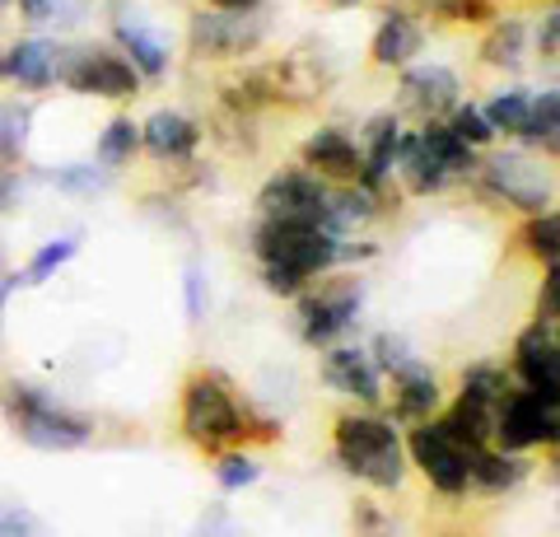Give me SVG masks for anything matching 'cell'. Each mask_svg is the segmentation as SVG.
Masks as SVG:
<instances>
[{
    "label": "cell",
    "instance_id": "obj_16",
    "mask_svg": "<svg viewBox=\"0 0 560 537\" xmlns=\"http://www.w3.org/2000/svg\"><path fill=\"white\" fill-rule=\"evenodd\" d=\"M323 384L331 393L355 397L364 407L383 402V374L370 360V351H360V346H327L323 351Z\"/></svg>",
    "mask_w": 560,
    "mask_h": 537
},
{
    "label": "cell",
    "instance_id": "obj_14",
    "mask_svg": "<svg viewBox=\"0 0 560 537\" xmlns=\"http://www.w3.org/2000/svg\"><path fill=\"white\" fill-rule=\"evenodd\" d=\"M401 108H411L416 117H425V122H434V117H448L453 108L463 103V80L453 66H407L401 71Z\"/></svg>",
    "mask_w": 560,
    "mask_h": 537
},
{
    "label": "cell",
    "instance_id": "obj_25",
    "mask_svg": "<svg viewBox=\"0 0 560 537\" xmlns=\"http://www.w3.org/2000/svg\"><path fill=\"white\" fill-rule=\"evenodd\" d=\"M518 141H528L533 150L547 154V160H556V150H560V90L556 84H547L541 94H533L528 122H523Z\"/></svg>",
    "mask_w": 560,
    "mask_h": 537
},
{
    "label": "cell",
    "instance_id": "obj_28",
    "mask_svg": "<svg viewBox=\"0 0 560 537\" xmlns=\"http://www.w3.org/2000/svg\"><path fill=\"white\" fill-rule=\"evenodd\" d=\"M458 384H463L458 397H471V402H481V407H490V411H495V407L504 402V393L514 388L510 374H504L500 365H486V360H481V365H467Z\"/></svg>",
    "mask_w": 560,
    "mask_h": 537
},
{
    "label": "cell",
    "instance_id": "obj_7",
    "mask_svg": "<svg viewBox=\"0 0 560 537\" xmlns=\"http://www.w3.org/2000/svg\"><path fill=\"white\" fill-rule=\"evenodd\" d=\"M61 84L75 94H94V98H136L140 94V75L131 71V61L113 47H70L66 51V66H61Z\"/></svg>",
    "mask_w": 560,
    "mask_h": 537
},
{
    "label": "cell",
    "instance_id": "obj_26",
    "mask_svg": "<svg viewBox=\"0 0 560 537\" xmlns=\"http://www.w3.org/2000/svg\"><path fill=\"white\" fill-rule=\"evenodd\" d=\"M94 154H98V168H127L136 154H140V127L131 122V117H113L108 127H103V136H98V145H94Z\"/></svg>",
    "mask_w": 560,
    "mask_h": 537
},
{
    "label": "cell",
    "instance_id": "obj_3",
    "mask_svg": "<svg viewBox=\"0 0 560 537\" xmlns=\"http://www.w3.org/2000/svg\"><path fill=\"white\" fill-rule=\"evenodd\" d=\"M0 411H5L14 435L33 448H43V454H70V448H84L94 440L90 416L51 402L38 384H28V378H5V384H0Z\"/></svg>",
    "mask_w": 560,
    "mask_h": 537
},
{
    "label": "cell",
    "instance_id": "obj_31",
    "mask_svg": "<svg viewBox=\"0 0 560 537\" xmlns=\"http://www.w3.org/2000/svg\"><path fill=\"white\" fill-rule=\"evenodd\" d=\"M28 141V108L24 103H0V168H14Z\"/></svg>",
    "mask_w": 560,
    "mask_h": 537
},
{
    "label": "cell",
    "instance_id": "obj_5",
    "mask_svg": "<svg viewBox=\"0 0 560 537\" xmlns=\"http://www.w3.org/2000/svg\"><path fill=\"white\" fill-rule=\"evenodd\" d=\"M360 300H364V285L355 276H341V281H323L318 290H304L300 294V337L313 351H327L337 346L350 327L360 323Z\"/></svg>",
    "mask_w": 560,
    "mask_h": 537
},
{
    "label": "cell",
    "instance_id": "obj_49",
    "mask_svg": "<svg viewBox=\"0 0 560 537\" xmlns=\"http://www.w3.org/2000/svg\"><path fill=\"white\" fill-rule=\"evenodd\" d=\"M10 5H14V0H0V14H5V10H10Z\"/></svg>",
    "mask_w": 560,
    "mask_h": 537
},
{
    "label": "cell",
    "instance_id": "obj_12",
    "mask_svg": "<svg viewBox=\"0 0 560 537\" xmlns=\"http://www.w3.org/2000/svg\"><path fill=\"white\" fill-rule=\"evenodd\" d=\"M514 378L547 402H560V332L551 323H528L514 337Z\"/></svg>",
    "mask_w": 560,
    "mask_h": 537
},
{
    "label": "cell",
    "instance_id": "obj_17",
    "mask_svg": "<svg viewBox=\"0 0 560 537\" xmlns=\"http://www.w3.org/2000/svg\"><path fill=\"white\" fill-rule=\"evenodd\" d=\"M420 47H425V20L407 5L383 10L374 43H370V61L383 66V71H401V66H411L420 57Z\"/></svg>",
    "mask_w": 560,
    "mask_h": 537
},
{
    "label": "cell",
    "instance_id": "obj_22",
    "mask_svg": "<svg viewBox=\"0 0 560 537\" xmlns=\"http://www.w3.org/2000/svg\"><path fill=\"white\" fill-rule=\"evenodd\" d=\"M528 477V458L523 454H504V448H477L467 458V487L481 495H510L518 481Z\"/></svg>",
    "mask_w": 560,
    "mask_h": 537
},
{
    "label": "cell",
    "instance_id": "obj_38",
    "mask_svg": "<svg viewBox=\"0 0 560 537\" xmlns=\"http://www.w3.org/2000/svg\"><path fill=\"white\" fill-rule=\"evenodd\" d=\"M261 285H267L276 300H300V294L313 285V281H304L294 267H276V262H261Z\"/></svg>",
    "mask_w": 560,
    "mask_h": 537
},
{
    "label": "cell",
    "instance_id": "obj_13",
    "mask_svg": "<svg viewBox=\"0 0 560 537\" xmlns=\"http://www.w3.org/2000/svg\"><path fill=\"white\" fill-rule=\"evenodd\" d=\"M70 43H51V38H14L10 47H0V80L20 84L28 94H43L51 84H61V66H66Z\"/></svg>",
    "mask_w": 560,
    "mask_h": 537
},
{
    "label": "cell",
    "instance_id": "obj_32",
    "mask_svg": "<svg viewBox=\"0 0 560 537\" xmlns=\"http://www.w3.org/2000/svg\"><path fill=\"white\" fill-rule=\"evenodd\" d=\"M43 178L51 187H61V192L70 197H94L108 187V168H98V164H70V168H43Z\"/></svg>",
    "mask_w": 560,
    "mask_h": 537
},
{
    "label": "cell",
    "instance_id": "obj_20",
    "mask_svg": "<svg viewBox=\"0 0 560 537\" xmlns=\"http://www.w3.org/2000/svg\"><path fill=\"white\" fill-rule=\"evenodd\" d=\"M201 145V127L191 122L187 113H154L145 127H140V150H150L154 160L168 164H187Z\"/></svg>",
    "mask_w": 560,
    "mask_h": 537
},
{
    "label": "cell",
    "instance_id": "obj_4",
    "mask_svg": "<svg viewBox=\"0 0 560 537\" xmlns=\"http://www.w3.org/2000/svg\"><path fill=\"white\" fill-rule=\"evenodd\" d=\"M337 248L341 238H331L323 224L308 220H257L253 230V253L257 262H276V267H294L304 281H323L337 267Z\"/></svg>",
    "mask_w": 560,
    "mask_h": 537
},
{
    "label": "cell",
    "instance_id": "obj_21",
    "mask_svg": "<svg viewBox=\"0 0 560 537\" xmlns=\"http://www.w3.org/2000/svg\"><path fill=\"white\" fill-rule=\"evenodd\" d=\"M440 430L463 448V458H471L477 448H490L495 444V411L481 407V402H471V397H453L448 407H440Z\"/></svg>",
    "mask_w": 560,
    "mask_h": 537
},
{
    "label": "cell",
    "instance_id": "obj_46",
    "mask_svg": "<svg viewBox=\"0 0 560 537\" xmlns=\"http://www.w3.org/2000/svg\"><path fill=\"white\" fill-rule=\"evenodd\" d=\"M20 285H24L20 271H14V276H0V341H5V300H10V294L20 290Z\"/></svg>",
    "mask_w": 560,
    "mask_h": 537
},
{
    "label": "cell",
    "instance_id": "obj_48",
    "mask_svg": "<svg viewBox=\"0 0 560 537\" xmlns=\"http://www.w3.org/2000/svg\"><path fill=\"white\" fill-rule=\"evenodd\" d=\"M331 5H360V0H331Z\"/></svg>",
    "mask_w": 560,
    "mask_h": 537
},
{
    "label": "cell",
    "instance_id": "obj_40",
    "mask_svg": "<svg viewBox=\"0 0 560 537\" xmlns=\"http://www.w3.org/2000/svg\"><path fill=\"white\" fill-rule=\"evenodd\" d=\"M556 51H560V10L551 0L547 14H541V24H537V57L547 66H556Z\"/></svg>",
    "mask_w": 560,
    "mask_h": 537
},
{
    "label": "cell",
    "instance_id": "obj_33",
    "mask_svg": "<svg viewBox=\"0 0 560 537\" xmlns=\"http://www.w3.org/2000/svg\"><path fill=\"white\" fill-rule=\"evenodd\" d=\"M430 14H434V20H444V24L481 28L490 20H500V5H495V0H434Z\"/></svg>",
    "mask_w": 560,
    "mask_h": 537
},
{
    "label": "cell",
    "instance_id": "obj_35",
    "mask_svg": "<svg viewBox=\"0 0 560 537\" xmlns=\"http://www.w3.org/2000/svg\"><path fill=\"white\" fill-rule=\"evenodd\" d=\"M444 122L453 127V136H463V141L471 145V150H486L490 141H495V131H490V122H486V113L477 108V103H458Z\"/></svg>",
    "mask_w": 560,
    "mask_h": 537
},
{
    "label": "cell",
    "instance_id": "obj_24",
    "mask_svg": "<svg viewBox=\"0 0 560 537\" xmlns=\"http://www.w3.org/2000/svg\"><path fill=\"white\" fill-rule=\"evenodd\" d=\"M523 57H528V28H523L518 14L490 20V33L481 43V61L490 66V71H518Z\"/></svg>",
    "mask_w": 560,
    "mask_h": 537
},
{
    "label": "cell",
    "instance_id": "obj_36",
    "mask_svg": "<svg viewBox=\"0 0 560 537\" xmlns=\"http://www.w3.org/2000/svg\"><path fill=\"white\" fill-rule=\"evenodd\" d=\"M75 5L80 0H14L20 20L33 28H61L66 20H75Z\"/></svg>",
    "mask_w": 560,
    "mask_h": 537
},
{
    "label": "cell",
    "instance_id": "obj_42",
    "mask_svg": "<svg viewBox=\"0 0 560 537\" xmlns=\"http://www.w3.org/2000/svg\"><path fill=\"white\" fill-rule=\"evenodd\" d=\"M537 323H560V276L541 271V290H537Z\"/></svg>",
    "mask_w": 560,
    "mask_h": 537
},
{
    "label": "cell",
    "instance_id": "obj_34",
    "mask_svg": "<svg viewBox=\"0 0 560 537\" xmlns=\"http://www.w3.org/2000/svg\"><path fill=\"white\" fill-rule=\"evenodd\" d=\"M257 477H261V463L253 458V448H224L215 458V481L224 491H243V487H253Z\"/></svg>",
    "mask_w": 560,
    "mask_h": 537
},
{
    "label": "cell",
    "instance_id": "obj_1",
    "mask_svg": "<svg viewBox=\"0 0 560 537\" xmlns=\"http://www.w3.org/2000/svg\"><path fill=\"white\" fill-rule=\"evenodd\" d=\"M178 425L187 444L206 458H220L224 448H257L280 440V421L267 411H257L248 397H238L234 378L220 370H191L183 384V407Z\"/></svg>",
    "mask_w": 560,
    "mask_h": 537
},
{
    "label": "cell",
    "instance_id": "obj_15",
    "mask_svg": "<svg viewBox=\"0 0 560 537\" xmlns=\"http://www.w3.org/2000/svg\"><path fill=\"white\" fill-rule=\"evenodd\" d=\"M444 407V388L425 360H407L401 370H393V425H420L434 421Z\"/></svg>",
    "mask_w": 560,
    "mask_h": 537
},
{
    "label": "cell",
    "instance_id": "obj_23",
    "mask_svg": "<svg viewBox=\"0 0 560 537\" xmlns=\"http://www.w3.org/2000/svg\"><path fill=\"white\" fill-rule=\"evenodd\" d=\"M416 141H420V150L430 154L434 164H440L444 173H448V183H458V178H471V173L481 168V154L471 150L463 136H453V127L444 122V117H434V122H425L416 131Z\"/></svg>",
    "mask_w": 560,
    "mask_h": 537
},
{
    "label": "cell",
    "instance_id": "obj_41",
    "mask_svg": "<svg viewBox=\"0 0 560 537\" xmlns=\"http://www.w3.org/2000/svg\"><path fill=\"white\" fill-rule=\"evenodd\" d=\"M38 518L24 505H0V537H38Z\"/></svg>",
    "mask_w": 560,
    "mask_h": 537
},
{
    "label": "cell",
    "instance_id": "obj_8",
    "mask_svg": "<svg viewBox=\"0 0 560 537\" xmlns=\"http://www.w3.org/2000/svg\"><path fill=\"white\" fill-rule=\"evenodd\" d=\"M401 448H407V463H416L420 477H425L440 495L463 500V495L471 491V487H467V458H463V448L444 435L440 421L411 425L407 440H401Z\"/></svg>",
    "mask_w": 560,
    "mask_h": 537
},
{
    "label": "cell",
    "instance_id": "obj_30",
    "mask_svg": "<svg viewBox=\"0 0 560 537\" xmlns=\"http://www.w3.org/2000/svg\"><path fill=\"white\" fill-rule=\"evenodd\" d=\"M528 103H533V94H523V90H504V94H495L486 103V122H490V131H504V136H518L523 131V122H528Z\"/></svg>",
    "mask_w": 560,
    "mask_h": 537
},
{
    "label": "cell",
    "instance_id": "obj_19",
    "mask_svg": "<svg viewBox=\"0 0 560 537\" xmlns=\"http://www.w3.org/2000/svg\"><path fill=\"white\" fill-rule=\"evenodd\" d=\"M113 43L121 47V57L131 61V71L140 80H164L168 75V47L145 20H136L127 5H117L113 14Z\"/></svg>",
    "mask_w": 560,
    "mask_h": 537
},
{
    "label": "cell",
    "instance_id": "obj_10",
    "mask_svg": "<svg viewBox=\"0 0 560 537\" xmlns=\"http://www.w3.org/2000/svg\"><path fill=\"white\" fill-rule=\"evenodd\" d=\"M187 43L197 57H248L267 43V20L261 14H230V10H191Z\"/></svg>",
    "mask_w": 560,
    "mask_h": 537
},
{
    "label": "cell",
    "instance_id": "obj_47",
    "mask_svg": "<svg viewBox=\"0 0 560 537\" xmlns=\"http://www.w3.org/2000/svg\"><path fill=\"white\" fill-rule=\"evenodd\" d=\"M197 537H234V528H230V524H224V518L215 514V518H210V528H201Z\"/></svg>",
    "mask_w": 560,
    "mask_h": 537
},
{
    "label": "cell",
    "instance_id": "obj_43",
    "mask_svg": "<svg viewBox=\"0 0 560 537\" xmlns=\"http://www.w3.org/2000/svg\"><path fill=\"white\" fill-rule=\"evenodd\" d=\"M183 294H187V318H191V323H201V318H206V281H201V271H197V267H187V276H183Z\"/></svg>",
    "mask_w": 560,
    "mask_h": 537
},
{
    "label": "cell",
    "instance_id": "obj_29",
    "mask_svg": "<svg viewBox=\"0 0 560 537\" xmlns=\"http://www.w3.org/2000/svg\"><path fill=\"white\" fill-rule=\"evenodd\" d=\"M75 253H80V238H75V234H61V238H51V244H43L38 253L28 257V267L20 271V276H24V285H43V281H51V276H57Z\"/></svg>",
    "mask_w": 560,
    "mask_h": 537
},
{
    "label": "cell",
    "instance_id": "obj_27",
    "mask_svg": "<svg viewBox=\"0 0 560 537\" xmlns=\"http://www.w3.org/2000/svg\"><path fill=\"white\" fill-rule=\"evenodd\" d=\"M518 238H523V248H528V257L541 271H556V253H560V215H556V206L523 220Z\"/></svg>",
    "mask_w": 560,
    "mask_h": 537
},
{
    "label": "cell",
    "instance_id": "obj_9",
    "mask_svg": "<svg viewBox=\"0 0 560 537\" xmlns=\"http://www.w3.org/2000/svg\"><path fill=\"white\" fill-rule=\"evenodd\" d=\"M471 178H477V187L486 197H500L504 206H514V211H523V215L551 211V183H541V173L514 150L481 160V168L471 173Z\"/></svg>",
    "mask_w": 560,
    "mask_h": 537
},
{
    "label": "cell",
    "instance_id": "obj_2",
    "mask_svg": "<svg viewBox=\"0 0 560 537\" xmlns=\"http://www.w3.org/2000/svg\"><path fill=\"white\" fill-rule=\"evenodd\" d=\"M331 454L350 477L370 481L374 491H397L407 481V448H401V430L388 416L374 411H346L331 425Z\"/></svg>",
    "mask_w": 560,
    "mask_h": 537
},
{
    "label": "cell",
    "instance_id": "obj_39",
    "mask_svg": "<svg viewBox=\"0 0 560 537\" xmlns=\"http://www.w3.org/2000/svg\"><path fill=\"white\" fill-rule=\"evenodd\" d=\"M374 365H378V374H393V370H401V365H407V360H416L411 351H407V341H401V337H393V332H378L374 337Z\"/></svg>",
    "mask_w": 560,
    "mask_h": 537
},
{
    "label": "cell",
    "instance_id": "obj_18",
    "mask_svg": "<svg viewBox=\"0 0 560 537\" xmlns=\"http://www.w3.org/2000/svg\"><path fill=\"white\" fill-rule=\"evenodd\" d=\"M300 160H304V168L313 173V178L337 183V187H350V183H360L364 154H360V145L350 141L341 127H318V131H313L308 141H304Z\"/></svg>",
    "mask_w": 560,
    "mask_h": 537
},
{
    "label": "cell",
    "instance_id": "obj_6",
    "mask_svg": "<svg viewBox=\"0 0 560 537\" xmlns=\"http://www.w3.org/2000/svg\"><path fill=\"white\" fill-rule=\"evenodd\" d=\"M560 435V402H547L528 388H510L495 407V448L504 454H528V448H556Z\"/></svg>",
    "mask_w": 560,
    "mask_h": 537
},
{
    "label": "cell",
    "instance_id": "obj_44",
    "mask_svg": "<svg viewBox=\"0 0 560 537\" xmlns=\"http://www.w3.org/2000/svg\"><path fill=\"white\" fill-rule=\"evenodd\" d=\"M14 201H20V178H14V168H0V215H5Z\"/></svg>",
    "mask_w": 560,
    "mask_h": 537
},
{
    "label": "cell",
    "instance_id": "obj_37",
    "mask_svg": "<svg viewBox=\"0 0 560 537\" xmlns=\"http://www.w3.org/2000/svg\"><path fill=\"white\" fill-rule=\"evenodd\" d=\"M350 524H355V537H397V524L374 505V500H355Z\"/></svg>",
    "mask_w": 560,
    "mask_h": 537
},
{
    "label": "cell",
    "instance_id": "obj_45",
    "mask_svg": "<svg viewBox=\"0 0 560 537\" xmlns=\"http://www.w3.org/2000/svg\"><path fill=\"white\" fill-rule=\"evenodd\" d=\"M210 10H230V14H261L267 0H206Z\"/></svg>",
    "mask_w": 560,
    "mask_h": 537
},
{
    "label": "cell",
    "instance_id": "obj_11",
    "mask_svg": "<svg viewBox=\"0 0 560 537\" xmlns=\"http://www.w3.org/2000/svg\"><path fill=\"white\" fill-rule=\"evenodd\" d=\"M261 215L267 220H308V224H327V206H331V187L323 178H313L308 168H280L261 183Z\"/></svg>",
    "mask_w": 560,
    "mask_h": 537
}]
</instances>
